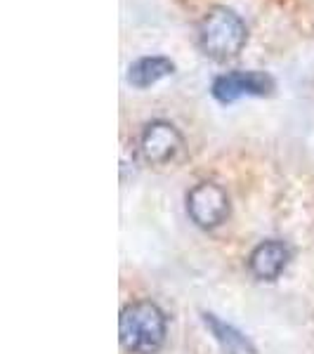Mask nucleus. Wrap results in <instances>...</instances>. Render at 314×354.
I'll return each instance as SVG.
<instances>
[{
    "instance_id": "f03ea898",
    "label": "nucleus",
    "mask_w": 314,
    "mask_h": 354,
    "mask_svg": "<svg viewBox=\"0 0 314 354\" xmlns=\"http://www.w3.org/2000/svg\"><path fill=\"white\" fill-rule=\"evenodd\" d=\"M121 345L130 354H154L165 345L168 322L156 302L137 300L121 310L118 319Z\"/></svg>"
},
{
    "instance_id": "6e6552de",
    "label": "nucleus",
    "mask_w": 314,
    "mask_h": 354,
    "mask_svg": "<svg viewBox=\"0 0 314 354\" xmlns=\"http://www.w3.org/2000/svg\"><path fill=\"white\" fill-rule=\"evenodd\" d=\"M175 64L163 55H151V57H140L135 59L128 68V83L137 90H147L151 85L161 83L163 78L173 76Z\"/></svg>"
},
{
    "instance_id": "0eeeda50",
    "label": "nucleus",
    "mask_w": 314,
    "mask_h": 354,
    "mask_svg": "<svg viewBox=\"0 0 314 354\" xmlns=\"http://www.w3.org/2000/svg\"><path fill=\"white\" fill-rule=\"evenodd\" d=\"M201 322L205 330L213 335V340L220 345V350L225 354H258L255 345L250 342L246 333H241L237 326L222 322L218 314L213 312H201Z\"/></svg>"
},
{
    "instance_id": "f257e3e1",
    "label": "nucleus",
    "mask_w": 314,
    "mask_h": 354,
    "mask_svg": "<svg viewBox=\"0 0 314 354\" xmlns=\"http://www.w3.org/2000/svg\"><path fill=\"white\" fill-rule=\"evenodd\" d=\"M248 43V26L227 5H213L198 21V48L215 62L239 57Z\"/></svg>"
},
{
    "instance_id": "39448f33",
    "label": "nucleus",
    "mask_w": 314,
    "mask_h": 354,
    "mask_svg": "<svg viewBox=\"0 0 314 354\" xmlns=\"http://www.w3.org/2000/svg\"><path fill=\"white\" fill-rule=\"evenodd\" d=\"M274 90V78L265 71H227L210 85V95L220 104H234L241 97H267Z\"/></svg>"
},
{
    "instance_id": "7ed1b4c3",
    "label": "nucleus",
    "mask_w": 314,
    "mask_h": 354,
    "mask_svg": "<svg viewBox=\"0 0 314 354\" xmlns=\"http://www.w3.org/2000/svg\"><path fill=\"white\" fill-rule=\"evenodd\" d=\"M187 215L201 230H215L230 218V196L215 182H198L187 194Z\"/></svg>"
},
{
    "instance_id": "423d86ee",
    "label": "nucleus",
    "mask_w": 314,
    "mask_h": 354,
    "mask_svg": "<svg viewBox=\"0 0 314 354\" xmlns=\"http://www.w3.org/2000/svg\"><path fill=\"white\" fill-rule=\"evenodd\" d=\"M288 260L290 253L286 243L270 239V241H262L253 248V253L248 258V270L260 281H274V279H279L281 272L286 270Z\"/></svg>"
},
{
    "instance_id": "20e7f679",
    "label": "nucleus",
    "mask_w": 314,
    "mask_h": 354,
    "mask_svg": "<svg viewBox=\"0 0 314 354\" xmlns=\"http://www.w3.org/2000/svg\"><path fill=\"white\" fill-rule=\"evenodd\" d=\"M185 147V137L170 121H151L140 135V156L149 165H168Z\"/></svg>"
}]
</instances>
